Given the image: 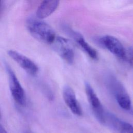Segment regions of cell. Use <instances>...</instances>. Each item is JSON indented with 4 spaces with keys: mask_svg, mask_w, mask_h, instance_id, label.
Instances as JSON below:
<instances>
[{
    "mask_svg": "<svg viewBox=\"0 0 133 133\" xmlns=\"http://www.w3.org/2000/svg\"><path fill=\"white\" fill-rule=\"evenodd\" d=\"M85 88L87 99L96 118L101 124H105V112L99 98L89 83H85Z\"/></svg>",
    "mask_w": 133,
    "mask_h": 133,
    "instance_id": "obj_4",
    "label": "cell"
},
{
    "mask_svg": "<svg viewBox=\"0 0 133 133\" xmlns=\"http://www.w3.org/2000/svg\"><path fill=\"white\" fill-rule=\"evenodd\" d=\"M64 30L71 36L81 46L85 52L92 59L96 60L98 58V54L96 50L86 42L82 35L75 31H73L68 27H65Z\"/></svg>",
    "mask_w": 133,
    "mask_h": 133,
    "instance_id": "obj_9",
    "label": "cell"
},
{
    "mask_svg": "<svg viewBox=\"0 0 133 133\" xmlns=\"http://www.w3.org/2000/svg\"><path fill=\"white\" fill-rule=\"evenodd\" d=\"M26 28L34 38L44 43L52 44L56 37L52 28L43 21L30 18L26 21Z\"/></svg>",
    "mask_w": 133,
    "mask_h": 133,
    "instance_id": "obj_1",
    "label": "cell"
},
{
    "mask_svg": "<svg viewBox=\"0 0 133 133\" xmlns=\"http://www.w3.org/2000/svg\"><path fill=\"white\" fill-rule=\"evenodd\" d=\"M107 82L109 89L119 107L125 110L131 111V100L122 83L113 75L108 77Z\"/></svg>",
    "mask_w": 133,
    "mask_h": 133,
    "instance_id": "obj_2",
    "label": "cell"
},
{
    "mask_svg": "<svg viewBox=\"0 0 133 133\" xmlns=\"http://www.w3.org/2000/svg\"><path fill=\"white\" fill-rule=\"evenodd\" d=\"M101 44L114 55L122 59H125L126 50L121 42L116 37L105 35L100 39Z\"/></svg>",
    "mask_w": 133,
    "mask_h": 133,
    "instance_id": "obj_6",
    "label": "cell"
},
{
    "mask_svg": "<svg viewBox=\"0 0 133 133\" xmlns=\"http://www.w3.org/2000/svg\"><path fill=\"white\" fill-rule=\"evenodd\" d=\"M0 133H8L5 128L0 123Z\"/></svg>",
    "mask_w": 133,
    "mask_h": 133,
    "instance_id": "obj_13",
    "label": "cell"
},
{
    "mask_svg": "<svg viewBox=\"0 0 133 133\" xmlns=\"http://www.w3.org/2000/svg\"><path fill=\"white\" fill-rule=\"evenodd\" d=\"M7 54L12 59L29 74L35 75L38 72V68L37 65L27 57L13 50H8Z\"/></svg>",
    "mask_w": 133,
    "mask_h": 133,
    "instance_id": "obj_7",
    "label": "cell"
},
{
    "mask_svg": "<svg viewBox=\"0 0 133 133\" xmlns=\"http://www.w3.org/2000/svg\"><path fill=\"white\" fill-rule=\"evenodd\" d=\"M62 94L64 101L70 111L76 115L81 116L83 114L82 109L73 89L66 86L63 88Z\"/></svg>",
    "mask_w": 133,
    "mask_h": 133,
    "instance_id": "obj_8",
    "label": "cell"
},
{
    "mask_svg": "<svg viewBox=\"0 0 133 133\" xmlns=\"http://www.w3.org/2000/svg\"><path fill=\"white\" fill-rule=\"evenodd\" d=\"M55 50L61 58L69 64L74 60V51L70 41L62 37H56L53 42Z\"/></svg>",
    "mask_w": 133,
    "mask_h": 133,
    "instance_id": "obj_5",
    "label": "cell"
},
{
    "mask_svg": "<svg viewBox=\"0 0 133 133\" xmlns=\"http://www.w3.org/2000/svg\"><path fill=\"white\" fill-rule=\"evenodd\" d=\"M8 76L10 90L15 101L19 105L24 106L26 104L25 91L20 83L16 74L8 65H6Z\"/></svg>",
    "mask_w": 133,
    "mask_h": 133,
    "instance_id": "obj_3",
    "label": "cell"
},
{
    "mask_svg": "<svg viewBox=\"0 0 133 133\" xmlns=\"http://www.w3.org/2000/svg\"><path fill=\"white\" fill-rule=\"evenodd\" d=\"M126 59L133 69V49L130 48L126 51L125 59Z\"/></svg>",
    "mask_w": 133,
    "mask_h": 133,
    "instance_id": "obj_12",
    "label": "cell"
},
{
    "mask_svg": "<svg viewBox=\"0 0 133 133\" xmlns=\"http://www.w3.org/2000/svg\"><path fill=\"white\" fill-rule=\"evenodd\" d=\"M118 130L120 133H133V126L128 123L122 121Z\"/></svg>",
    "mask_w": 133,
    "mask_h": 133,
    "instance_id": "obj_11",
    "label": "cell"
},
{
    "mask_svg": "<svg viewBox=\"0 0 133 133\" xmlns=\"http://www.w3.org/2000/svg\"><path fill=\"white\" fill-rule=\"evenodd\" d=\"M60 0H43L37 8V18L43 19L51 15L57 8Z\"/></svg>",
    "mask_w": 133,
    "mask_h": 133,
    "instance_id": "obj_10",
    "label": "cell"
},
{
    "mask_svg": "<svg viewBox=\"0 0 133 133\" xmlns=\"http://www.w3.org/2000/svg\"><path fill=\"white\" fill-rule=\"evenodd\" d=\"M0 4H1V0H0Z\"/></svg>",
    "mask_w": 133,
    "mask_h": 133,
    "instance_id": "obj_15",
    "label": "cell"
},
{
    "mask_svg": "<svg viewBox=\"0 0 133 133\" xmlns=\"http://www.w3.org/2000/svg\"><path fill=\"white\" fill-rule=\"evenodd\" d=\"M1 118V112H0V119Z\"/></svg>",
    "mask_w": 133,
    "mask_h": 133,
    "instance_id": "obj_14",
    "label": "cell"
}]
</instances>
